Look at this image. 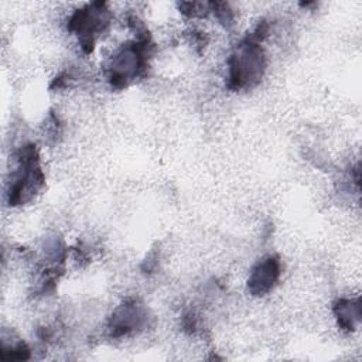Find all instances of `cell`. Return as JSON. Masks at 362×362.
<instances>
[{
    "label": "cell",
    "mask_w": 362,
    "mask_h": 362,
    "mask_svg": "<svg viewBox=\"0 0 362 362\" xmlns=\"http://www.w3.org/2000/svg\"><path fill=\"white\" fill-rule=\"evenodd\" d=\"M280 276V262L276 256H267L259 262L247 280V288L253 296L269 293Z\"/></svg>",
    "instance_id": "4"
},
{
    "label": "cell",
    "mask_w": 362,
    "mask_h": 362,
    "mask_svg": "<svg viewBox=\"0 0 362 362\" xmlns=\"http://www.w3.org/2000/svg\"><path fill=\"white\" fill-rule=\"evenodd\" d=\"M109 21V11L106 10L105 3H92L85 8L75 11L69 20V30L76 31L82 35L81 42L82 48L86 52H90L93 48V35L103 30Z\"/></svg>",
    "instance_id": "3"
},
{
    "label": "cell",
    "mask_w": 362,
    "mask_h": 362,
    "mask_svg": "<svg viewBox=\"0 0 362 362\" xmlns=\"http://www.w3.org/2000/svg\"><path fill=\"white\" fill-rule=\"evenodd\" d=\"M335 315L339 321V325L345 329H354L355 322L359 321L361 308L358 301L351 300H339L334 307Z\"/></svg>",
    "instance_id": "6"
},
{
    "label": "cell",
    "mask_w": 362,
    "mask_h": 362,
    "mask_svg": "<svg viewBox=\"0 0 362 362\" xmlns=\"http://www.w3.org/2000/svg\"><path fill=\"white\" fill-rule=\"evenodd\" d=\"M144 318L143 310L136 304H124L122 305L113 315L112 318V334L116 335H123L132 329H134Z\"/></svg>",
    "instance_id": "5"
},
{
    "label": "cell",
    "mask_w": 362,
    "mask_h": 362,
    "mask_svg": "<svg viewBox=\"0 0 362 362\" xmlns=\"http://www.w3.org/2000/svg\"><path fill=\"white\" fill-rule=\"evenodd\" d=\"M18 171L14 174L8 189L10 205H17L28 201L34 192L42 185L44 177L38 167V156L35 146L30 144L20 150Z\"/></svg>",
    "instance_id": "2"
},
{
    "label": "cell",
    "mask_w": 362,
    "mask_h": 362,
    "mask_svg": "<svg viewBox=\"0 0 362 362\" xmlns=\"http://www.w3.org/2000/svg\"><path fill=\"white\" fill-rule=\"evenodd\" d=\"M266 25L259 24L256 31L249 34L236 48L229 59V86L240 89L256 83L264 69V57L259 42L266 35Z\"/></svg>",
    "instance_id": "1"
}]
</instances>
